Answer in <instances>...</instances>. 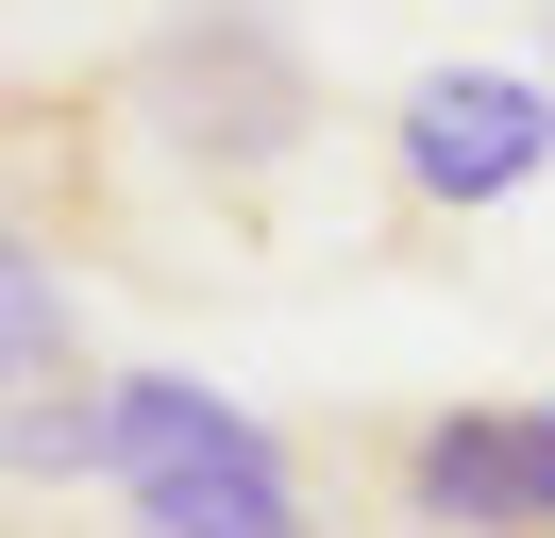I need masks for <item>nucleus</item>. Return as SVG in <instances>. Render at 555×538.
Segmentation results:
<instances>
[{"label":"nucleus","instance_id":"4","mask_svg":"<svg viewBox=\"0 0 555 538\" xmlns=\"http://www.w3.org/2000/svg\"><path fill=\"white\" fill-rule=\"evenodd\" d=\"M387 488L438 538H539V404H438V421H404Z\"/></svg>","mask_w":555,"mask_h":538},{"label":"nucleus","instance_id":"2","mask_svg":"<svg viewBox=\"0 0 555 538\" xmlns=\"http://www.w3.org/2000/svg\"><path fill=\"white\" fill-rule=\"evenodd\" d=\"M118 101H135V118L203 168V185H270V168L304 152V118H320L304 34L253 17V0H185V17L135 51V85H118Z\"/></svg>","mask_w":555,"mask_h":538},{"label":"nucleus","instance_id":"5","mask_svg":"<svg viewBox=\"0 0 555 538\" xmlns=\"http://www.w3.org/2000/svg\"><path fill=\"white\" fill-rule=\"evenodd\" d=\"M0 471H17V488H118V387L102 370L0 387Z\"/></svg>","mask_w":555,"mask_h":538},{"label":"nucleus","instance_id":"1","mask_svg":"<svg viewBox=\"0 0 555 538\" xmlns=\"http://www.w3.org/2000/svg\"><path fill=\"white\" fill-rule=\"evenodd\" d=\"M118 387V538H320L286 437L203 370H102Z\"/></svg>","mask_w":555,"mask_h":538},{"label":"nucleus","instance_id":"3","mask_svg":"<svg viewBox=\"0 0 555 538\" xmlns=\"http://www.w3.org/2000/svg\"><path fill=\"white\" fill-rule=\"evenodd\" d=\"M387 168L421 219H488L555 168V67H421L387 101Z\"/></svg>","mask_w":555,"mask_h":538},{"label":"nucleus","instance_id":"6","mask_svg":"<svg viewBox=\"0 0 555 538\" xmlns=\"http://www.w3.org/2000/svg\"><path fill=\"white\" fill-rule=\"evenodd\" d=\"M51 370H85V303L51 269V219L0 185V387H51Z\"/></svg>","mask_w":555,"mask_h":538},{"label":"nucleus","instance_id":"7","mask_svg":"<svg viewBox=\"0 0 555 538\" xmlns=\"http://www.w3.org/2000/svg\"><path fill=\"white\" fill-rule=\"evenodd\" d=\"M539 538H555V404H539Z\"/></svg>","mask_w":555,"mask_h":538}]
</instances>
